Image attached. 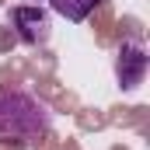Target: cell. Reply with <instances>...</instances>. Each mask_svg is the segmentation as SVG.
<instances>
[{"mask_svg":"<svg viewBox=\"0 0 150 150\" xmlns=\"http://www.w3.org/2000/svg\"><path fill=\"white\" fill-rule=\"evenodd\" d=\"M52 112L32 91L4 87L0 91V140H35L49 133Z\"/></svg>","mask_w":150,"mask_h":150,"instance_id":"cell-1","label":"cell"},{"mask_svg":"<svg viewBox=\"0 0 150 150\" xmlns=\"http://www.w3.org/2000/svg\"><path fill=\"white\" fill-rule=\"evenodd\" d=\"M98 4H101V0H49V7H52L59 18H67V21H87Z\"/></svg>","mask_w":150,"mask_h":150,"instance_id":"cell-4","label":"cell"},{"mask_svg":"<svg viewBox=\"0 0 150 150\" xmlns=\"http://www.w3.org/2000/svg\"><path fill=\"white\" fill-rule=\"evenodd\" d=\"M11 28L18 32V38L25 45H45L49 35H52L49 11L38 7V4H18V7H11Z\"/></svg>","mask_w":150,"mask_h":150,"instance_id":"cell-3","label":"cell"},{"mask_svg":"<svg viewBox=\"0 0 150 150\" xmlns=\"http://www.w3.org/2000/svg\"><path fill=\"white\" fill-rule=\"evenodd\" d=\"M147 67H150V56H147V45L140 38H126L115 52V80L122 91H136L143 80H147Z\"/></svg>","mask_w":150,"mask_h":150,"instance_id":"cell-2","label":"cell"}]
</instances>
